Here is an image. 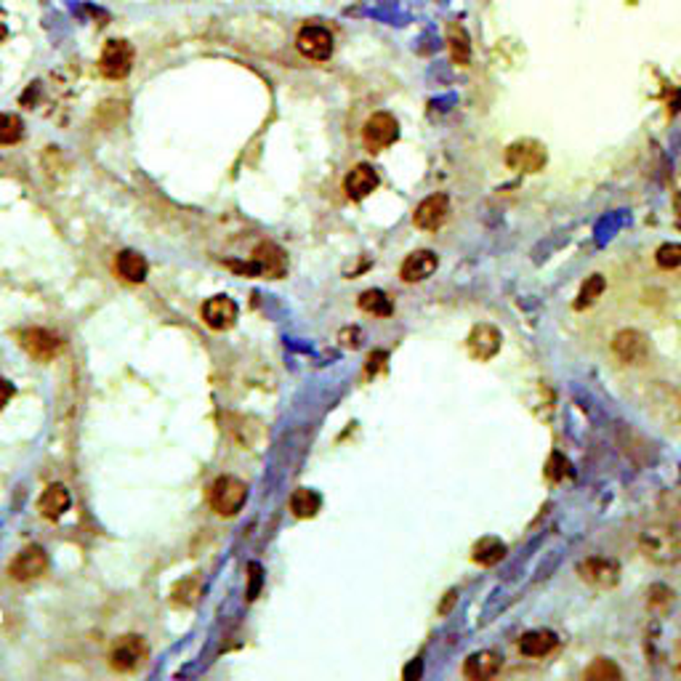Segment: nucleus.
<instances>
[{"label": "nucleus", "mask_w": 681, "mask_h": 681, "mask_svg": "<svg viewBox=\"0 0 681 681\" xmlns=\"http://www.w3.org/2000/svg\"><path fill=\"white\" fill-rule=\"evenodd\" d=\"M641 554L649 561L668 567L681 559V532L674 524H649L639 535Z\"/></svg>", "instance_id": "1"}, {"label": "nucleus", "mask_w": 681, "mask_h": 681, "mask_svg": "<svg viewBox=\"0 0 681 681\" xmlns=\"http://www.w3.org/2000/svg\"><path fill=\"white\" fill-rule=\"evenodd\" d=\"M248 501V484L235 477H219L210 487V506L221 517H235Z\"/></svg>", "instance_id": "2"}, {"label": "nucleus", "mask_w": 681, "mask_h": 681, "mask_svg": "<svg viewBox=\"0 0 681 681\" xmlns=\"http://www.w3.org/2000/svg\"><path fill=\"white\" fill-rule=\"evenodd\" d=\"M147 657H150V647L136 634L121 637L110 649V666L121 674H131V671L141 668Z\"/></svg>", "instance_id": "3"}, {"label": "nucleus", "mask_w": 681, "mask_h": 681, "mask_svg": "<svg viewBox=\"0 0 681 681\" xmlns=\"http://www.w3.org/2000/svg\"><path fill=\"white\" fill-rule=\"evenodd\" d=\"M362 139H365V147L370 152H384L400 139V122L394 121V115H389V112H375L365 122Z\"/></svg>", "instance_id": "4"}, {"label": "nucleus", "mask_w": 681, "mask_h": 681, "mask_svg": "<svg viewBox=\"0 0 681 681\" xmlns=\"http://www.w3.org/2000/svg\"><path fill=\"white\" fill-rule=\"evenodd\" d=\"M506 165L517 173H538L546 165V147L535 139L514 141L506 150Z\"/></svg>", "instance_id": "5"}, {"label": "nucleus", "mask_w": 681, "mask_h": 681, "mask_svg": "<svg viewBox=\"0 0 681 681\" xmlns=\"http://www.w3.org/2000/svg\"><path fill=\"white\" fill-rule=\"evenodd\" d=\"M133 67V48L125 41H110L99 56V70L110 81H122L131 75Z\"/></svg>", "instance_id": "6"}, {"label": "nucleus", "mask_w": 681, "mask_h": 681, "mask_svg": "<svg viewBox=\"0 0 681 681\" xmlns=\"http://www.w3.org/2000/svg\"><path fill=\"white\" fill-rule=\"evenodd\" d=\"M242 272H250V275H264V277H272L277 280L285 275L287 269V258L282 253V248H277L275 242H261L256 250H253V264L250 267H238Z\"/></svg>", "instance_id": "7"}, {"label": "nucleus", "mask_w": 681, "mask_h": 681, "mask_svg": "<svg viewBox=\"0 0 681 681\" xmlns=\"http://www.w3.org/2000/svg\"><path fill=\"white\" fill-rule=\"evenodd\" d=\"M578 575H580L583 583H589V586L604 591V589H615V586H618V580H620V567H618V561L591 557V559L578 564Z\"/></svg>", "instance_id": "8"}, {"label": "nucleus", "mask_w": 681, "mask_h": 681, "mask_svg": "<svg viewBox=\"0 0 681 681\" xmlns=\"http://www.w3.org/2000/svg\"><path fill=\"white\" fill-rule=\"evenodd\" d=\"M296 45H298V51L306 59H315V62H327L333 56V35L325 27H320V24L301 27V33L296 38Z\"/></svg>", "instance_id": "9"}, {"label": "nucleus", "mask_w": 681, "mask_h": 681, "mask_svg": "<svg viewBox=\"0 0 681 681\" xmlns=\"http://www.w3.org/2000/svg\"><path fill=\"white\" fill-rule=\"evenodd\" d=\"M22 346L27 349V355H30V357L45 362V360H51V357H56V355L62 352L64 341H62L56 333H51V330L33 327V330H24V333H22Z\"/></svg>", "instance_id": "10"}, {"label": "nucleus", "mask_w": 681, "mask_h": 681, "mask_svg": "<svg viewBox=\"0 0 681 681\" xmlns=\"http://www.w3.org/2000/svg\"><path fill=\"white\" fill-rule=\"evenodd\" d=\"M447 213H450V202L444 195H432L426 200L421 202L413 213V224L423 232H437L442 224L447 221Z\"/></svg>", "instance_id": "11"}, {"label": "nucleus", "mask_w": 681, "mask_h": 681, "mask_svg": "<svg viewBox=\"0 0 681 681\" xmlns=\"http://www.w3.org/2000/svg\"><path fill=\"white\" fill-rule=\"evenodd\" d=\"M612 352H615L618 360L626 362V365H639V362L647 360L649 346H647V338L641 336L639 330H620L612 338Z\"/></svg>", "instance_id": "12"}, {"label": "nucleus", "mask_w": 681, "mask_h": 681, "mask_svg": "<svg viewBox=\"0 0 681 681\" xmlns=\"http://www.w3.org/2000/svg\"><path fill=\"white\" fill-rule=\"evenodd\" d=\"M45 569H48V554L43 551L41 546L24 549L16 559L11 561V567H8L11 578H14V580H22V583H24V580L41 578Z\"/></svg>", "instance_id": "13"}, {"label": "nucleus", "mask_w": 681, "mask_h": 681, "mask_svg": "<svg viewBox=\"0 0 681 681\" xmlns=\"http://www.w3.org/2000/svg\"><path fill=\"white\" fill-rule=\"evenodd\" d=\"M202 320L213 330H229L238 322V304L227 296H213L202 304Z\"/></svg>", "instance_id": "14"}, {"label": "nucleus", "mask_w": 681, "mask_h": 681, "mask_svg": "<svg viewBox=\"0 0 681 681\" xmlns=\"http://www.w3.org/2000/svg\"><path fill=\"white\" fill-rule=\"evenodd\" d=\"M501 344H503V336L498 327L492 325H477L469 336V355L474 360L487 362L492 360L498 352H501Z\"/></svg>", "instance_id": "15"}, {"label": "nucleus", "mask_w": 681, "mask_h": 681, "mask_svg": "<svg viewBox=\"0 0 681 681\" xmlns=\"http://www.w3.org/2000/svg\"><path fill=\"white\" fill-rule=\"evenodd\" d=\"M375 187H378V170L367 162L355 165L344 179V190L352 200H365L370 192H375Z\"/></svg>", "instance_id": "16"}, {"label": "nucleus", "mask_w": 681, "mask_h": 681, "mask_svg": "<svg viewBox=\"0 0 681 681\" xmlns=\"http://www.w3.org/2000/svg\"><path fill=\"white\" fill-rule=\"evenodd\" d=\"M440 267V258L432 250H415L402 261V280L404 282H423L429 280Z\"/></svg>", "instance_id": "17"}, {"label": "nucleus", "mask_w": 681, "mask_h": 681, "mask_svg": "<svg viewBox=\"0 0 681 681\" xmlns=\"http://www.w3.org/2000/svg\"><path fill=\"white\" fill-rule=\"evenodd\" d=\"M73 503V495L64 484H51L43 490V495L38 498V511H41L45 520H62L64 511L70 509Z\"/></svg>", "instance_id": "18"}, {"label": "nucleus", "mask_w": 681, "mask_h": 681, "mask_svg": "<svg viewBox=\"0 0 681 681\" xmlns=\"http://www.w3.org/2000/svg\"><path fill=\"white\" fill-rule=\"evenodd\" d=\"M501 666H503L501 655H495V652H474V655L466 657L463 674H466V679L484 681L492 679L501 671Z\"/></svg>", "instance_id": "19"}, {"label": "nucleus", "mask_w": 681, "mask_h": 681, "mask_svg": "<svg viewBox=\"0 0 681 681\" xmlns=\"http://www.w3.org/2000/svg\"><path fill=\"white\" fill-rule=\"evenodd\" d=\"M147 258L139 250H121L115 258V272L121 275L122 280L128 282H144L147 277Z\"/></svg>", "instance_id": "20"}, {"label": "nucleus", "mask_w": 681, "mask_h": 681, "mask_svg": "<svg viewBox=\"0 0 681 681\" xmlns=\"http://www.w3.org/2000/svg\"><path fill=\"white\" fill-rule=\"evenodd\" d=\"M557 647V637L551 631H530L520 639V652L527 657H546Z\"/></svg>", "instance_id": "21"}, {"label": "nucleus", "mask_w": 681, "mask_h": 681, "mask_svg": "<svg viewBox=\"0 0 681 681\" xmlns=\"http://www.w3.org/2000/svg\"><path fill=\"white\" fill-rule=\"evenodd\" d=\"M320 506H322V498L315 492V490H309V487L296 490V492H293V498H290V511H293L298 520H312V517L320 511Z\"/></svg>", "instance_id": "22"}, {"label": "nucleus", "mask_w": 681, "mask_h": 681, "mask_svg": "<svg viewBox=\"0 0 681 681\" xmlns=\"http://www.w3.org/2000/svg\"><path fill=\"white\" fill-rule=\"evenodd\" d=\"M506 557V543L501 538H482L480 543H474L472 559L482 567H492Z\"/></svg>", "instance_id": "23"}, {"label": "nucleus", "mask_w": 681, "mask_h": 681, "mask_svg": "<svg viewBox=\"0 0 681 681\" xmlns=\"http://www.w3.org/2000/svg\"><path fill=\"white\" fill-rule=\"evenodd\" d=\"M360 309L367 315H375V317H389L394 312V306L384 290H365L360 296Z\"/></svg>", "instance_id": "24"}, {"label": "nucleus", "mask_w": 681, "mask_h": 681, "mask_svg": "<svg viewBox=\"0 0 681 681\" xmlns=\"http://www.w3.org/2000/svg\"><path fill=\"white\" fill-rule=\"evenodd\" d=\"M447 43H450L452 62H455V64H461V67H466V64H469V59H472V45H469V38H466L463 27L452 24V27H450V33H447Z\"/></svg>", "instance_id": "25"}, {"label": "nucleus", "mask_w": 681, "mask_h": 681, "mask_svg": "<svg viewBox=\"0 0 681 681\" xmlns=\"http://www.w3.org/2000/svg\"><path fill=\"white\" fill-rule=\"evenodd\" d=\"M24 136V122L19 115H11V112H0V144L8 147V144H16L22 141Z\"/></svg>", "instance_id": "26"}, {"label": "nucleus", "mask_w": 681, "mask_h": 681, "mask_svg": "<svg viewBox=\"0 0 681 681\" xmlns=\"http://www.w3.org/2000/svg\"><path fill=\"white\" fill-rule=\"evenodd\" d=\"M601 293H604V277H601V275H591L589 280L583 282V287H580V296H578V301H575V309L591 306Z\"/></svg>", "instance_id": "27"}, {"label": "nucleus", "mask_w": 681, "mask_h": 681, "mask_svg": "<svg viewBox=\"0 0 681 681\" xmlns=\"http://www.w3.org/2000/svg\"><path fill=\"white\" fill-rule=\"evenodd\" d=\"M589 681H607V679H620L623 674H620V668L612 663V660H607V657H599V660H594L591 663V668H586V674H583Z\"/></svg>", "instance_id": "28"}, {"label": "nucleus", "mask_w": 681, "mask_h": 681, "mask_svg": "<svg viewBox=\"0 0 681 681\" xmlns=\"http://www.w3.org/2000/svg\"><path fill=\"white\" fill-rule=\"evenodd\" d=\"M655 261H657V267H663V269H676V267H681L679 242L660 245V248H657V253H655Z\"/></svg>", "instance_id": "29"}, {"label": "nucleus", "mask_w": 681, "mask_h": 681, "mask_svg": "<svg viewBox=\"0 0 681 681\" xmlns=\"http://www.w3.org/2000/svg\"><path fill=\"white\" fill-rule=\"evenodd\" d=\"M11 397H14V386H11L8 381H3V378H0V410L11 402Z\"/></svg>", "instance_id": "30"}, {"label": "nucleus", "mask_w": 681, "mask_h": 681, "mask_svg": "<svg viewBox=\"0 0 681 681\" xmlns=\"http://www.w3.org/2000/svg\"><path fill=\"white\" fill-rule=\"evenodd\" d=\"M8 38V24H5V14L0 11V43Z\"/></svg>", "instance_id": "31"}, {"label": "nucleus", "mask_w": 681, "mask_h": 681, "mask_svg": "<svg viewBox=\"0 0 681 681\" xmlns=\"http://www.w3.org/2000/svg\"><path fill=\"white\" fill-rule=\"evenodd\" d=\"M676 227L681 229V195H676Z\"/></svg>", "instance_id": "32"}]
</instances>
